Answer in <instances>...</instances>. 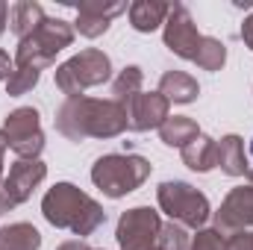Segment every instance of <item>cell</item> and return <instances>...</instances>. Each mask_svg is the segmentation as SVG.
Returning a JSON list of instances; mask_svg holds the SVG:
<instances>
[{
    "label": "cell",
    "mask_w": 253,
    "mask_h": 250,
    "mask_svg": "<svg viewBox=\"0 0 253 250\" xmlns=\"http://www.w3.org/2000/svg\"><path fill=\"white\" fill-rule=\"evenodd\" d=\"M56 250H91V248H88L85 242H80V239H77V242H65V245H59Z\"/></svg>",
    "instance_id": "f546056e"
},
{
    "label": "cell",
    "mask_w": 253,
    "mask_h": 250,
    "mask_svg": "<svg viewBox=\"0 0 253 250\" xmlns=\"http://www.w3.org/2000/svg\"><path fill=\"white\" fill-rule=\"evenodd\" d=\"M156 200H159V209H162L171 221H177V224H183V227H191V230H200V227L206 224L209 212H212L206 194H200L194 186L180 183V180L162 183L159 191H156Z\"/></svg>",
    "instance_id": "8992f818"
},
{
    "label": "cell",
    "mask_w": 253,
    "mask_h": 250,
    "mask_svg": "<svg viewBox=\"0 0 253 250\" xmlns=\"http://www.w3.org/2000/svg\"><path fill=\"white\" fill-rule=\"evenodd\" d=\"M171 12V3L162 0H135L129 6V24L135 33H153L159 27H165V18Z\"/></svg>",
    "instance_id": "5bb4252c"
},
{
    "label": "cell",
    "mask_w": 253,
    "mask_h": 250,
    "mask_svg": "<svg viewBox=\"0 0 253 250\" xmlns=\"http://www.w3.org/2000/svg\"><path fill=\"white\" fill-rule=\"evenodd\" d=\"M194 62H197V68H203V71H221L224 62H227V47H224L218 39L203 36V42H200V47H197Z\"/></svg>",
    "instance_id": "7402d4cb"
},
{
    "label": "cell",
    "mask_w": 253,
    "mask_h": 250,
    "mask_svg": "<svg viewBox=\"0 0 253 250\" xmlns=\"http://www.w3.org/2000/svg\"><path fill=\"white\" fill-rule=\"evenodd\" d=\"M200 135V129H197V121L189 118V115H168V121L159 126V138L168 144V147H186L189 141H194Z\"/></svg>",
    "instance_id": "ffe728a7"
},
{
    "label": "cell",
    "mask_w": 253,
    "mask_h": 250,
    "mask_svg": "<svg viewBox=\"0 0 253 250\" xmlns=\"http://www.w3.org/2000/svg\"><path fill=\"white\" fill-rule=\"evenodd\" d=\"M245 177H248V180H251V186H253V168H251V171H248V174H245Z\"/></svg>",
    "instance_id": "1f68e13d"
},
{
    "label": "cell",
    "mask_w": 253,
    "mask_h": 250,
    "mask_svg": "<svg viewBox=\"0 0 253 250\" xmlns=\"http://www.w3.org/2000/svg\"><path fill=\"white\" fill-rule=\"evenodd\" d=\"M251 153H253V141H251Z\"/></svg>",
    "instance_id": "d6a6232c"
},
{
    "label": "cell",
    "mask_w": 253,
    "mask_h": 250,
    "mask_svg": "<svg viewBox=\"0 0 253 250\" xmlns=\"http://www.w3.org/2000/svg\"><path fill=\"white\" fill-rule=\"evenodd\" d=\"M242 39H245V44L253 50V12L245 18V24H242Z\"/></svg>",
    "instance_id": "83f0119b"
},
{
    "label": "cell",
    "mask_w": 253,
    "mask_h": 250,
    "mask_svg": "<svg viewBox=\"0 0 253 250\" xmlns=\"http://www.w3.org/2000/svg\"><path fill=\"white\" fill-rule=\"evenodd\" d=\"M189 250H224V236L218 230H200L189 245Z\"/></svg>",
    "instance_id": "d4e9b609"
},
{
    "label": "cell",
    "mask_w": 253,
    "mask_h": 250,
    "mask_svg": "<svg viewBox=\"0 0 253 250\" xmlns=\"http://www.w3.org/2000/svg\"><path fill=\"white\" fill-rule=\"evenodd\" d=\"M3 153H6V135L0 132V183H3Z\"/></svg>",
    "instance_id": "4dcf8cb0"
},
{
    "label": "cell",
    "mask_w": 253,
    "mask_h": 250,
    "mask_svg": "<svg viewBox=\"0 0 253 250\" xmlns=\"http://www.w3.org/2000/svg\"><path fill=\"white\" fill-rule=\"evenodd\" d=\"M189 236H186V227L171 221V224H162L159 230V239H156V250H189Z\"/></svg>",
    "instance_id": "603a6c76"
},
{
    "label": "cell",
    "mask_w": 253,
    "mask_h": 250,
    "mask_svg": "<svg viewBox=\"0 0 253 250\" xmlns=\"http://www.w3.org/2000/svg\"><path fill=\"white\" fill-rule=\"evenodd\" d=\"M245 227H253V186H239L233 188L221 209L215 212V230L221 236H230V233H239Z\"/></svg>",
    "instance_id": "8fae6325"
},
{
    "label": "cell",
    "mask_w": 253,
    "mask_h": 250,
    "mask_svg": "<svg viewBox=\"0 0 253 250\" xmlns=\"http://www.w3.org/2000/svg\"><path fill=\"white\" fill-rule=\"evenodd\" d=\"M159 94L171 103H191V100H197V94H200V85H197V80L186 74V71H168V74H162V80H159Z\"/></svg>",
    "instance_id": "e0dca14e"
},
{
    "label": "cell",
    "mask_w": 253,
    "mask_h": 250,
    "mask_svg": "<svg viewBox=\"0 0 253 250\" xmlns=\"http://www.w3.org/2000/svg\"><path fill=\"white\" fill-rule=\"evenodd\" d=\"M42 248V233L33 224H9L0 227V250H39Z\"/></svg>",
    "instance_id": "d6986e66"
},
{
    "label": "cell",
    "mask_w": 253,
    "mask_h": 250,
    "mask_svg": "<svg viewBox=\"0 0 253 250\" xmlns=\"http://www.w3.org/2000/svg\"><path fill=\"white\" fill-rule=\"evenodd\" d=\"M39 77H42V71H36V68H15V74L6 80V91H9L12 97L27 94V91L39 83Z\"/></svg>",
    "instance_id": "cb8c5ba5"
},
{
    "label": "cell",
    "mask_w": 253,
    "mask_h": 250,
    "mask_svg": "<svg viewBox=\"0 0 253 250\" xmlns=\"http://www.w3.org/2000/svg\"><path fill=\"white\" fill-rule=\"evenodd\" d=\"M162 39H165V47H168L171 53H177L180 59L194 62L203 36L197 33L194 18L189 15V9H186L183 3H174V6H171V12H168V18H165V33H162Z\"/></svg>",
    "instance_id": "30bf717a"
},
{
    "label": "cell",
    "mask_w": 253,
    "mask_h": 250,
    "mask_svg": "<svg viewBox=\"0 0 253 250\" xmlns=\"http://www.w3.org/2000/svg\"><path fill=\"white\" fill-rule=\"evenodd\" d=\"M180 153H183V162L189 165L191 171L206 174V171L215 168V159H218V141L200 132V135H197L194 141H189Z\"/></svg>",
    "instance_id": "ac0fdd59"
},
{
    "label": "cell",
    "mask_w": 253,
    "mask_h": 250,
    "mask_svg": "<svg viewBox=\"0 0 253 250\" xmlns=\"http://www.w3.org/2000/svg\"><path fill=\"white\" fill-rule=\"evenodd\" d=\"M215 168H221V171L230 174V177H245V174L251 171L248 156H245V141H242L239 135H224V138L218 141Z\"/></svg>",
    "instance_id": "2e32d148"
},
{
    "label": "cell",
    "mask_w": 253,
    "mask_h": 250,
    "mask_svg": "<svg viewBox=\"0 0 253 250\" xmlns=\"http://www.w3.org/2000/svg\"><path fill=\"white\" fill-rule=\"evenodd\" d=\"M168 100L159 94V91H141L135 94L129 103H126V124L135 132H147V129H159V126L168 121Z\"/></svg>",
    "instance_id": "7c38bea8"
},
{
    "label": "cell",
    "mask_w": 253,
    "mask_h": 250,
    "mask_svg": "<svg viewBox=\"0 0 253 250\" xmlns=\"http://www.w3.org/2000/svg\"><path fill=\"white\" fill-rule=\"evenodd\" d=\"M153 165L144 159V156H135V153H106L94 162L91 168V183L100 188L106 197L118 200L129 191L141 186L147 177H150Z\"/></svg>",
    "instance_id": "3957f363"
},
{
    "label": "cell",
    "mask_w": 253,
    "mask_h": 250,
    "mask_svg": "<svg viewBox=\"0 0 253 250\" xmlns=\"http://www.w3.org/2000/svg\"><path fill=\"white\" fill-rule=\"evenodd\" d=\"M224 250H253V233L251 230H239L224 236Z\"/></svg>",
    "instance_id": "484cf974"
},
{
    "label": "cell",
    "mask_w": 253,
    "mask_h": 250,
    "mask_svg": "<svg viewBox=\"0 0 253 250\" xmlns=\"http://www.w3.org/2000/svg\"><path fill=\"white\" fill-rule=\"evenodd\" d=\"M44 177H47V165L42 159H18L0 183V212H9L24 200H30Z\"/></svg>",
    "instance_id": "ba28073f"
},
{
    "label": "cell",
    "mask_w": 253,
    "mask_h": 250,
    "mask_svg": "<svg viewBox=\"0 0 253 250\" xmlns=\"http://www.w3.org/2000/svg\"><path fill=\"white\" fill-rule=\"evenodd\" d=\"M74 42V30L71 24H65L59 18H44V24L27 36L24 42H18V53H15V68H36L44 71L47 65H53L56 53L71 47Z\"/></svg>",
    "instance_id": "277c9868"
},
{
    "label": "cell",
    "mask_w": 253,
    "mask_h": 250,
    "mask_svg": "<svg viewBox=\"0 0 253 250\" xmlns=\"http://www.w3.org/2000/svg\"><path fill=\"white\" fill-rule=\"evenodd\" d=\"M112 74V62L103 50H80L77 56H71L68 62H62L56 68V85L59 91L68 97H83L85 88L103 85Z\"/></svg>",
    "instance_id": "5b68a950"
},
{
    "label": "cell",
    "mask_w": 253,
    "mask_h": 250,
    "mask_svg": "<svg viewBox=\"0 0 253 250\" xmlns=\"http://www.w3.org/2000/svg\"><path fill=\"white\" fill-rule=\"evenodd\" d=\"M0 132L6 135V147L15 150L21 159H39V153L44 150V132L39 124V112L33 106L9 112Z\"/></svg>",
    "instance_id": "52a82bcc"
},
{
    "label": "cell",
    "mask_w": 253,
    "mask_h": 250,
    "mask_svg": "<svg viewBox=\"0 0 253 250\" xmlns=\"http://www.w3.org/2000/svg\"><path fill=\"white\" fill-rule=\"evenodd\" d=\"M159 230H162L159 212H153L150 206H135L121 215L115 236L121 250H150L159 239Z\"/></svg>",
    "instance_id": "9c48e42d"
},
{
    "label": "cell",
    "mask_w": 253,
    "mask_h": 250,
    "mask_svg": "<svg viewBox=\"0 0 253 250\" xmlns=\"http://www.w3.org/2000/svg\"><path fill=\"white\" fill-rule=\"evenodd\" d=\"M56 129L71 141L83 138H115L126 124V109L118 100H94V97H68L56 109Z\"/></svg>",
    "instance_id": "6da1fadb"
},
{
    "label": "cell",
    "mask_w": 253,
    "mask_h": 250,
    "mask_svg": "<svg viewBox=\"0 0 253 250\" xmlns=\"http://www.w3.org/2000/svg\"><path fill=\"white\" fill-rule=\"evenodd\" d=\"M12 74H15V62L9 59L6 50H0V80H9Z\"/></svg>",
    "instance_id": "4316f807"
},
{
    "label": "cell",
    "mask_w": 253,
    "mask_h": 250,
    "mask_svg": "<svg viewBox=\"0 0 253 250\" xmlns=\"http://www.w3.org/2000/svg\"><path fill=\"white\" fill-rule=\"evenodd\" d=\"M42 215L59 227V230H71L74 236H91L103 221H106V212L103 206L88 197L85 191H80L71 183H56L44 194L42 200Z\"/></svg>",
    "instance_id": "7a4b0ae2"
},
{
    "label": "cell",
    "mask_w": 253,
    "mask_h": 250,
    "mask_svg": "<svg viewBox=\"0 0 253 250\" xmlns=\"http://www.w3.org/2000/svg\"><path fill=\"white\" fill-rule=\"evenodd\" d=\"M126 12V3H100V0H85L77 6V30L85 39H97L109 30L112 18Z\"/></svg>",
    "instance_id": "4fadbf2b"
},
{
    "label": "cell",
    "mask_w": 253,
    "mask_h": 250,
    "mask_svg": "<svg viewBox=\"0 0 253 250\" xmlns=\"http://www.w3.org/2000/svg\"><path fill=\"white\" fill-rule=\"evenodd\" d=\"M141 68L138 65H129L118 74V80L112 83V100H118L121 106H126L135 94H141Z\"/></svg>",
    "instance_id": "44dd1931"
},
{
    "label": "cell",
    "mask_w": 253,
    "mask_h": 250,
    "mask_svg": "<svg viewBox=\"0 0 253 250\" xmlns=\"http://www.w3.org/2000/svg\"><path fill=\"white\" fill-rule=\"evenodd\" d=\"M6 24H9V3H3V0H0V36H3Z\"/></svg>",
    "instance_id": "f1b7e54d"
},
{
    "label": "cell",
    "mask_w": 253,
    "mask_h": 250,
    "mask_svg": "<svg viewBox=\"0 0 253 250\" xmlns=\"http://www.w3.org/2000/svg\"><path fill=\"white\" fill-rule=\"evenodd\" d=\"M42 24H44V9L36 0H21L9 6V30L18 36V42L33 36Z\"/></svg>",
    "instance_id": "9a60e30c"
}]
</instances>
